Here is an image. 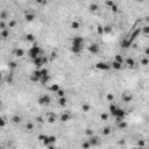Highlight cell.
<instances>
[{
  "instance_id": "cell-1",
  "label": "cell",
  "mask_w": 149,
  "mask_h": 149,
  "mask_svg": "<svg viewBox=\"0 0 149 149\" xmlns=\"http://www.w3.org/2000/svg\"><path fill=\"white\" fill-rule=\"evenodd\" d=\"M109 112H111L112 117L117 120V122L120 121V120H123L125 117H126V111L121 107H119L118 105L113 104V103L109 104Z\"/></svg>"
},
{
  "instance_id": "cell-2",
  "label": "cell",
  "mask_w": 149,
  "mask_h": 149,
  "mask_svg": "<svg viewBox=\"0 0 149 149\" xmlns=\"http://www.w3.org/2000/svg\"><path fill=\"white\" fill-rule=\"evenodd\" d=\"M41 53H42L41 48L36 43H34L33 47H30V49L28 50V56H29L32 59H34V58H36L37 56H41Z\"/></svg>"
},
{
  "instance_id": "cell-3",
  "label": "cell",
  "mask_w": 149,
  "mask_h": 149,
  "mask_svg": "<svg viewBox=\"0 0 149 149\" xmlns=\"http://www.w3.org/2000/svg\"><path fill=\"white\" fill-rule=\"evenodd\" d=\"M37 103L40 104L41 106H48V105H50V103H51V98H50V95H42L37 99Z\"/></svg>"
},
{
  "instance_id": "cell-4",
  "label": "cell",
  "mask_w": 149,
  "mask_h": 149,
  "mask_svg": "<svg viewBox=\"0 0 149 149\" xmlns=\"http://www.w3.org/2000/svg\"><path fill=\"white\" fill-rule=\"evenodd\" d=\"M33 63H34V65L37 69L42 68V67L44 65V63H43V56H37L36 58H34V59H33Z\"/></svg>"
},
{
  "instance_id": "cell-5",
  "label": "cell",
  "mask_w": 149,
  "mask_h": 149,
  "mask_svg": "<svg viewBox=\"0 0 149 149\" xmlns=\"http://www.w3.org/2000/svg\"><path fill=\"white\" fill-rule=\"evenodd\" d=\"M83 48H84V45H81V44H71V51L76 55L81 54Z\"/></svg>"
},
{
  "instance_id": "cell-6",
  "label": "cell",
  "mask_w": 149,
  "mask_h": 149,
  "mask_svg": "<svg viewBox=\"0 0 149 149\" xmlns=\"http://www.w3.org/2000/svg\"><path fill=\"white\" fill-rule=\"evenodd\" d=\"M95 68L99 69V70H103V71H107L111 69V65L108 63H105V62H100V63H97Z\"/></svg>"
},
{
  "instance_id": "cell-7",
  "label": "cell",
  "mask_w": 149,
  "mask_h": 149,
  "mask_svg": "<svg viewBox=\"0 0 149 149\" xmlns=\"http://www.w3.org/2000/svg\"><path fill=\"white\" fill-rule=\"evenodd\" d=\"M99 50H100V47L97 44V43H92V44H90V47H89V51L91 53V54H98L99 53Z\"/></svg>"
},
{
  "instance_id": "cell-8",
  "label": "cell",
  "mask_w": 149,
  "mask_h": 149,
  "mask_svg": "<svg viewBox=\"0 0 149 149\" xmlns=\"http://www.w3.org/2000/svg\"><path fill=\"white\" fill-rule=\"evenodd\" d=\"M123 64H125V65H127L128 68H135V65H136L135 61H134L133 58H131V57L126 58V59H125V62H123Z\"/></svg>"
},
{
  "instance_id": "cell-9",
  "label": "cell",
  "mask_w": 149,
  "mask_h": 149,
  "mask_svg": "<svg viewBox=\"0 0 149 149\" xmlns=\"http://www.w3.org/2000/svg\"><path fill=\"white\" fill-rule=\"evenodd\" d=\"M121 100L123 103H126V104H128V103H131L132 100H133V95H131V93H123L121 97Z\"/></svg>"
},
{
  "instance_id": "cell-10",
  "label": "cell",
  "mask_w": 149,
  "mask_h": 149,
  "mask_svg": "<svg viewBox=\"0 0 149 149\" xmlns=\"http://www.w3.org/2000/svg\"><path fill=\"white\" fill-rule=\"evenodd\" d=\"M8 36H9V29H8V28L0 30V39L6 40V39H8Z\"/></svg>"
},
{
  "instance_id": "cell-11",
  "label": "cell",
  "mask_w": 149,
  "mask_h": 149,
  "mask_svg": "<svg viewBox=\"0 0 149 149\" xmlns=\"http://www.w3.org/2000/svg\"><path fill=\"white\" fill-rule=\"evenodd\" d=\"M132 44H133V42L129 40L128 37H126V39H125V40H122V42H121V47L123 48V49H128Z\"/></svg>"
},
{
  "instance_id": "cell-12",
  "label": "cell",
  "mask_w": 149,
  "mask_h": 149,
  "mask_svg": "<svg viewBox=\"0 0 149 149\" xmlns=\"http://www.w3.org/2000/svg\"><path fill=\"white\" fill-rule=\"evenodd\" d=\"M72 44H81V45H84V39L81 37V36H75V37H72Z\"/></svg>"
},
{
  "instance_id": "cell-13",
  "label": "cell",
  "mask_w": 149,
  "mask_h": 149,
  "mask_svg": "<svg viewBox=\"0 0 149 149\" xmlns=\"http://www.w3.org/2000/svg\"><path fill=\"white\" fill-rule=\"evenodd\" d=\"M109 65H111V69H113V70H121V68H122V65H123V64L119 63V62H117V61H113Z\"/></svg>"
},
{
  "instance_id": "cell-14",
  "label": "cell",
  "mask_w": 149,
  "mask_h": 149,
  "mask_svg": "<svg viewBox=\"0 0 149 149\" xmlns=\"http://www.w3.org/2000/svg\"><path fill=\"white\" fill-rule=\"evenodd\" d=\"M21 117H19V115H13L12 117V119H11V121H12V123L13 125H20L21 123Z\"/></svg>"
},
{
  "instance_id": "cell-15",
  "label": "cell",
  "mask_w": 149,
  "mask_h": 149,
  "mask_svg": "<svg viewBox=\"0 0 149 149\" xmlns=\"http://www.w3.org/2000/svg\"><path fill=\"white\" fill-rule=\"evenodd\" d=\"M87 141H89V143L91 144V147H92V146H97V144L99 143V140H98L97 136H91L90 140H87Z\"/></svg>"
},
{
  "instance_id": "cell-16",
  "label": "cell",
  "mask_w": 149,
  "mask_h": 149,
  "mask_svg": "<svg viewBox=\"0 0 149 149\" xmlns=\"http://www.w3.org/2000/svg\"><path fill=\"white\" fill-rule=\"evenodd\" d=\"M25 19H26V21H28V22H32V21H34L35 20V14L34 13H26V15H25Z\"/></svg>"
},
{
  "instance_id": "cell-17",
  "label": "cell",
  "mask_w": 149,
  "mask_h": 149,
  "mask_svg": "<svg viewBox=\"0 0 149 149\" xmlns=\"http://www.w3.org/2000/svg\"><path fill=\"white\" fill-rule=\"evenodd\" d=\"M47 121L50 122V123H54L56 121V115H55L54 113H49L48 115H47Z\"/></svg>"
},
{
  "instance_id": "cell-18",
  "label": "cell",
  "mask_w": 149,
  "mask_h": 149,
  "mask_svg": "<svg viewBox=\"0 0 149 149\" xmlns=\"http://www.w3.org/2000/svg\"><path fill=\"white\" fill-rule=\"evenodd\" d=\"M89 9H90L91 13H97L98 9H99V6H98L97 4H91V5L89 6Z\"/></svg>"
},
{
  "instance_id": "cell-19",
  "label": "cell",
  "mask_w": 149,
  "mask_h": 149,
  "mask_svg": "<svg viewBox=\"0 0 149 149\" xmlns=\"http://www.w3.org/2000/svg\"><path fill=\"white\" fill-rule=\"evenodd\" d=\"M8 12L7 11H2L1 13H0V20L1 21H6V20H8Z\"/></svg>"
},
{
  "instance_id": "cell-20",
  "label": "cell",
  "mask_w": 149,
  "mask_h": 149,
  "mask_svg": "<svg viewBox=\"0 0 149 149\" xmlns=\"http://www.w3.org/2000/svg\"><path fill=\"white\" fill-rule=\"evenodd\" d=\"M70 118H71V115L69 114V113H63L62 115H61V121L63 122H67L70 120Z\"/></svg>"
},
{
  "instance_id": "cell-21",
  "label": "cell",
  "mask_w": 149,
  "mask_h": 149,
  "mask_svg": "<svg viewBox=\"0 0 149 149\" xmlns=\"http://www.w3.org/2000/svg\"><path fill=\"white\" fill-rule=\"evenodd\" d=\"M67 101H68V100H67L65 95H64V97H59V99H58V104H59V106H62V107L67 105Z\"/></svg>"
},
{
  "instance_id": "cell-22",
  "label": "cell",
  "mask_w": 149,
  "mask_h": 149,
  "mask_svg": "<svg viewBox=\"0 0 149 149\" xmlns=\"http://www.w3.org/2000/svg\"><path fill=\"white\" fill-rule=\"evenodd\" d=\"M117 123H118V128H119V129H125V128H127V123L123 121V120H120V121H118Z\"/></svg>"
},
{
  "instance_id": "cell-23",
  "label": "cell",
  "mask_w": 149,
  "mask_h": 149,
  "mask_svg": "<svg viewBox=\"0 0 149 149\" xmlns=\"http://www.w3.org/2000/svg\"><path fill=\"white\" fill-rule=\"evenodd\" d=\"M111 133H112V128H111V127H104V128H103V135L107 136V135H109Z\"/></svg>"
},
{
  "instance_id": "cell-24",
  "label": "cell",
  "mask_w": 149,
  "mask_h": 149,
  "mask_svg": "<svg viewBox=\"0 0 149 149\" xmlns=\"http://www.w3.org/2000/svg\"><path fill=\"white\" fill-rule=\"evenodd\" d=\"M14 55H15L16 57H22V56L25 55V51H23L22 49H16V50L14 51Z\"/></svg>"
},
{
  "instance_id": "cell-25",
  "label": "cell",
  "mask_w": 149,
  "mask_h": 149,
  "mask_svg": "<svg viewBox=\"0 0 149 149\" xmlns=\"http://www.w3.org/2000/svg\"><path fill=\"white\" fill-rule=\"evenodd\" d=\"M114 61H117V62H119V63H121V64H123V62H125V59H123V57H122L121 55H115Z\"/></svg>"
},
{
  "instance_id": "cell-26",
  "label": "cell",
  "mask_w": 149,
  "mask_h": 149,
  "mask_svg": "<svg viewBox=\"0 0 149 149\" xmlns=\"http://www.w3.org/2000/svg\"><path fill=\"white\" fill-rule=\"evenodd\" d=\"M58 90H59V86H58L57 84H53V85L50 86V91H51V92H54V93H56Z\"/></svg>"
},
{
  "instance_id": "cell-27",
  "label": "cell",
  "mask_w": 149,
  "mask_h": 149,
  "mask_svg": "<svg viewBox=\"0 0 149 149\" xmlns=\"http://www.w3.org/2000/svg\"><path fill=\"white\" fill-rule=\"evenodd\" d=\"M103 32L105 34H111L112 33V27L111 26H105V27H103Z\"/></svg>"
},
{
  "instance_id": "cell-28",
  "label": "cell",
  "mask_w": 149,
  "mask_h": 149,
  "mask_svg": "<svg viewBox=\"0 0 149 149\" xmlns=\"http://www.w3.org/2000/svg\"><path fill=\"white\" fill-rule=\"evenodd\" d=\"M79 27H81V23H79L78 21H73V22L71 23V28H72V29H79Z\"/></svg>"
},
{
  "instance_id": "cell-29",
  "label": "cell",
  "mask_w": 149,
  "mask_h": 149,
  "mask_svg": "<svg viewBox=\"0 0 149 149\" xmlns=\"http://www.w3.org/2000/svg\"><path fill=\"white\" fill-rule=\"evenodd\" d=\"M26 129L29 131V132H32V131L34 129V125H33L32 122H27V123H26Z\"/></svg>"
},
{
  "instance_id": "cell-30",
  "label": "cell",
  "mask_w": 149,
  "mask_h": 149,
  "mask_svg": "<svg viewBox=\"0 0 149 149\" xmlns=\"http://www.w3.org/2000/svg\"><path fill=\"white\" fill-rule=\"evenodd\" d=\"M26 40L29 41V42H34V41H35V37H34L33 34H27V35H26Z\"/></svg>"
},
{
  "instance_id": "cell-31",
  "label": "cell",
  "mask_w": 149,
  "mask_h": 149,
  "mask_svg": "<svg viewBox=\"0 0 149 149\" xmlns=\"http://www.w3.org/2000/svg\"><path fill=\"white\" fill-rule=\"evenodd\" d=\"M148 63H149L148 56H144V57H143V58H142V59H141V64H142V65H144V67H146V65H147V64H148Z\"/></svg>"
},
{
  "instance_id": "cell-32",
  "label": "cell",
  "mask_w": 149,
  "mask_h": 149,
  "mask_svg": "<svg viewBox=\"0 0 149 149\" xmlns=\"http://www.w3.org/2000/svg\"><path fill=\"white\" fill-rule=\"evenodd\" d=\"M15 25H16V21L11 20V21L8 22V25H7V28H14V27H15Z\"/></svg>"
},
{
  "instance_id": "cell-33",
  "label": "cell",
  "mask_w": 149,
  "mask_h": 149,
  "mask_svg": "<svg viewBox=\"0 0 149 149\" xmlns=\"http://www.w3.org/2000/svg\"><path fill=\"white\" fill-rule=\"evenodd\" d=\"M5 126H6V120L2 117H0V128H4Z\"/></svg>"
},
{
  "instance_id": "cell-34",
  "label": "cell",
  "mask_w": 149,
  "mask_h": 149,
  "mask_svg": "<svg viewBox=\"0 0 149 149\" xmlns=\"http://www.w3.org/2000/svg\"><path fill=\"white\" fill-rule=\"evenodd\" d=\"M90 108H91V107H90V105H87V104H84V105L81 106V109H83L84 112H89Z\"/></svg>"
},
{
  "instance_id": "cell-35",
  "label": "cell",
  "mask_w": 149,
  "mask_h": 149,
  "mask_svg": "<svg viewBox=\"0 0 149 149\" xmlns=\"http://www.w3.org/2000/svg\"><path fill=\"white\" fill-rule=\"evenodd\" d=\"M56 95H58V97H64V95H65V92H64L63 90H61V89H59V90L56 92Z\"/></svg>"
},
{
  "instance_id": "cell-36",
  "label": "cell",
  "mask_w": 149,
  "mask_h": 149,
  "mask_svg": "<svg viewBox=\"0 0 149 149\" xmlns=\"http://www.w3.org/2000/svg\"><path fill=\"white\" fill-rule=\"evenodd\" d=\"M6 28H7V25L5 23V21H1V20H0V30H1V29H6Z\"/></svg>"
},
{
  "instance_id": "cell-37",
  "label": "cell",
  "mask_w": 149,
  "mask_h": 149,
  "mask_svg": "<svg viewBox=\"0 0 149 149\" xmlns=\"http://www.w3.org/2000/svg\"><path fill=\"white\" fill-rule=\"evenodd\" d=\"M113 99H114V95H112V93H108V95H107V100H108L109 103H112Z\"/></svg>"
},
{
  "instance_id": "cell-38",
  "label": "cell",
  "mask_w": 149,
  "mask_h": 149,
  "mask_svg": "<svg viewBox=\"0 0 149 149\" xmlns=\"http://www.w3.org/2000/svg\"><path fill=\"white\" fill-rule=\"evenodd\" d=\"M142 29H143V33H144V35H148V34H149V27H148V26H144Z\"/></svg>"
},
{
  "instance_id": "cell-39",
  "label": "cell",
  "mask_w": 149,
  "mask_h": 149,
  "mask_svg": "<svg viewBox=\"0 0 149 149\" xmlns=\"http://www.w3.org/2000/svg\"><path fill=\"white\" fill-rule=\"evenodd\" d=\"M16 67H18V64L15 62H9V68L11 69H15Z\"/></svg>"
},
{
  "instance_id": "cell-40",
  "label": "cell",
  "mask_w": 149,
  "mask_h": 149,
  "mask_svg": "<svg viewBox=\"0 0 149 149\" xmlns=\"http://www.w3.org/2000/svg\"><path fill=\"white\" fill-rule=\"evenodd\" d=\"M36 1V4H39V5H44V4H47V0H35Z\"/></svg>"
},
{
  "instance_id": "cell-41",
  "label": "cell",
  "mask_w": 149,
  "mask_h": 149,
  "mask_svg": "<svg viewBox=\"0 0 149 149\" xmlns=\"http://www.w3.org/2000/svg\"><path fill=\"white\" fill-rule=\"evenodd\" d=\"M83 147H84V148H90V147H91V144H90V143H89V141H87V142L83 143Z\"/></svg>"
},
{
  "instance_id": "cell-42",
  "label": "cell",
  "mask_w": 149,
  "mask_h": 149,
  "mask_svg": "<svg viewBox=\"0 0 149 149\" xmlns=\"http://www.w3.org/2000/svg\"><path fill=\"white\" fill-rule=\"evenodd\" d=\"M108 115L107 114H101V120H107Z\"/></svg>"
},
{
  "instance_id": "cell-43",
  "label": "cell",
  "mask_w": 149,
  "mask_h": 149,
  "mask_svg": "<svg viewBox=\"0 0 149 149\" xmlns=\"http://www.w3.org/2000/svg\"><path fill=\"white\" fill-rule=\"evenodd\" d=\"M106 4H107V6H109V7H111V6H112L114 2H113V1H111V0H106Z\"/></svg>"
},
{
  "instance_id": "cell-44",
  "label": "cell",
  "mask_w": 149,
  "mask_h": 149,
  "mask_svg": "<svg viewBox=\"0 0 149 149\" xmlns=\"http://www.w3.org/2000/svg\"><path fill=\"white\" fill-rule=\"evenodd\" d=\"M98 33L99 34H103L104 32H103V27H98Z\"/></svg>"
},
{
  "instance_id": "cell-45",
  "label": "cell",
  "mask_w": 149,
  "mask_h": 149,
  "mask_svg": "<svg viewBox=\"0 0 149 149\" xmlns=\"http://www.w3.org/2000/svg\"><path fill=\"white\" fill-rule=\"evenodd\" d=\"M86 134H87V135H92L93 132H91V129H87V131H86Z\"/></svg>"
},
{
  "instance_id": "cell-46",
  "label": "cell",
  "mask_w": 149,
  "mask_h": 149,
  "mask_svg": "<svg viewBox=\"0 0 149 149\" xmlns=\"http://www.w3.org/2000/svg\"><path fill=\"white\" fill-rule=\"evenodd\" d=\"M1 81H2V75L0 73V84H1Z\"/></svg>"
},
{
  "instance_id": "cell-47",
  "label": "cell",
  "mask_w": 149,
  "mask_h": 149,
  "mask_svg": "<svg viewBox=\"0 0 149 149\" xmlns=\"http://www.w3.org/2000/svg\"><path fill=\"white\" fill-rule=\"evenodd\" d=\"M1 106H2V104H1V101H0V108H1Z\"/></svg>"
},
{
  "instance_id": "cell-48",
  "label": "cell",
  "mask_w": 149,
  "mask_h": 149,
  "mask_svg": "<svg viewBox=\"0 0 149 149\" xmlns=\"http://www.w3.org/2000/svg\"><path fill=\"white\" fill-rule=\"evenodd\" d=\"M77 1H83V0H77Z\"/></svg>"
}]
</instances>
